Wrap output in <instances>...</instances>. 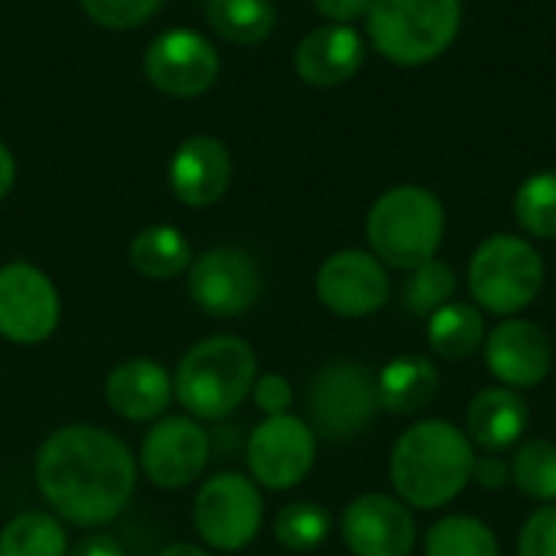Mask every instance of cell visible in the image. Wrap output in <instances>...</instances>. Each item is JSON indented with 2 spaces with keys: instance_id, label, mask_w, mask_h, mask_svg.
I'll list each match as a JSON object with an SVG mask.
<instances>
[{
  "instance_id": "6da1fadb",
  "label": "cell",
  "mask_w": 556,
  "mask_h": 556,
  "mask_svg": "<svg viewBox=\"0 0 556 556\" xmlns=\"http://www.w3.org/2000/svg\"><path fill=\"white\" fill-rule=\"evenodd\" d=\"M33 472L52 515L78 528L111 525L137 489L134 453L121 437L94 424L52 430L36 453Z\"/></svg>"
},
{
  "instance_id": "7a4b0ae2",
  "label": "cell",
  "mask_w": 556,
  "mask_h": 556,
  "mask_svg": "<svg viewBox=\"0 0 556 556\" xmlns=\"http://www.w3.org/2000/svg\"><path fill=\"white\" fill-rule=\"evenodd\" d=\"M476 446L450 420L430 417L407 427L391 450L388 476L394 495L417 511H440L456 502L472 482Z\"/></svg>"
},
{
  "instance_id": "3957f363",
  "label": "cell",
  "mask_w": 556,
  "mask_h": 556,
  "mask_svg": "<svg viewBox=\"0 0 556 556\" xmlns=\"http://www.w3.org/2000/svg\"><path fill=\"white\" fill-rule=\"evenodd\" d=\"M257 381V355L241 336L199 339L173 371L176 401L195 420H225L248 397Z\"/></svg>"
},
{
  "instance_id": "277c9868",
  "label": "cell",
  "mask_w": 556,
  "mask_h": 556,
  "mask_svg": "<svg viewBox=\"0 0 556 556\" xmlns=\"http://www.w3.org/2000/svg\"><path fill=\"white\" fill-rule=\"evenodd\" d=\"M371 254L394 270H414L437 257L446 235V208L427 186H394L375 199L365 218Z\"/></svg>"
},
{
  "instance_id": "5b68a950",
  "label": "cell",
  "mask_w": 556,
  "mask_h": 556,
  "mask_svg": "<svg viewBox=\"0 0 556 556\" xmlns=\"http://www.w3.org/2000/svg\"><path fill=\"white\" fill-rule=\"evenodd\" d=\"M368 20L371 46L394 65L440 59L463 29V0H375Z\"/></svg>"
},
{
  "instance_id": "8992f818",
  "label": "cell",
  "mask_w": 556,
  "mask_h": 556,
  "mask_svg": "<svg viewBox=\"0 0 556 556\" xmlns=\"http://www.w3.org/2000/svg\"><path fill=\"white\" fill-rule=\"evenodd\" d=\"M544 257L521 235H492L469 257V293L482 313L518 316L544 290Z\"/></svg>"
},
{
  "instance_id": "52a82bcc",
  "label": "cell",
  "mask_w": 556,
  "mask_h": 556,
  "mask_svg": "<svg viewBox=\"0 0 556 556\" xmlns=\"http://www.w3.org/2000/svg\"><path fill=\"white\" fill-rule=\"evenodd\" d=\"M378 414V375L355 358L323 365L306 384V424L316 437L332 443L355 440L371 430Z\"/></svg>"
},
{
  "instance_id": "ba28073f",
  "label": "cell",
  "mask_w": 556,
  "mask_h": 556,
  "mask_svg": "<svg viewBox=\"0 0 556 556\" xmlns=\"http://www.w3.org/2000/svg\"><path fill=\"white\" fill-rule=\"evenodd\" d=\"M192 525L208 551H244L264 525L261 485L241 472H218L205 479L192 502Z\"/></svg>"
},
{
  "instance_id": "9c48e42d",
  "label": "cell",
  "mask_w": 556,
  "mask_h": 556,
  "mask_svg": "<svg viewBox=\"0 0 556 556\" xmlns=\"http://www.w3.org/2000/svg\"><path fill=\"white\" fill-rule=\"evenodd\" d=\"M248 472L261 489H296L316 466V433L303 417H264L244 446Z\"/></svg>"
},
{
  "instance_id": "30bf717a",
  "label": "cell",
  "mask_w": 556,
  "mask_h": 556,
  "mask_svg": "<svg viewBox=\"0 0 556 556\" xmlns=\"http://www.w3.org/2000/svg\"><path fill=\"white\" fill-rule=\"evenodd\" d=\"M261 267L244 248L218 244L189 264V296L205 316H244L261 300Z\"/></svg>"
},
{
  "instance_id": "8fae6325",
  "label": "cell",
  "mask_w": 556,
  "mask_h": 556,
  "mask_svg": "<svg viewBox=\"0 0 556 556\" xmlns=\"http://www.w3.org/2000/svg\"><path fill=\"white\" fill-rule=\"evenodd\" d=\"M62 316L59 290L36 264L13 261L0 267V336L13 345L46 342Z\"/></svg>"
},
{
  "instance_id": "7c38bea8",
  "label": "cell",
  "mask_w": 556,
  "mask_h": 556,
  "mask_svg": "<svg viewBox=\"0 0 556 556\" xmlns=\"http://www.w3.org/2000/svg\"><path fill=\"white\" fill-rule=\"evenodd\" d=\"M316 300L342 319L375 316L391 300L388 267L362 248L336 251L316 270Z\"/></svg>"
},
{
  "instance_id": "4fadbf2b",
  "label": "cell",
  "mask_w": 556,
  "mask_h": 556,
  "mask_svg": "<svg viewBox=\"0 0 556 556\" xmlns=\"http://www.w3.org/2000/svg\"><path fill=\"white\" fill-rule=\"evenodd\" d=\"M212 456V440L195 417H163L153 420L140 443V472L156 489H186L202 479Z\"/></svg>"
},
{
  "instance_id": "5bb4252c",
  "label": "cell",
  "mask_w": 556,
  "mask_h": 556,
  "mask_svg": "<svg viewBox=\"0 0 556 556\" xmlns=\"http://www.w3.org/2000/svg\"><path fill=\"white\" fill-rule=\"evenodd\" d=\"M222 59L215 46L195 29H166L160 33L143 55L147 81L169 98H195L215 85Z\"/></svg>"
},
{
  "instance_id": "9a60e30c",
  "label": "cell",
  "mask_w": 556,
  "mask_h": 556,
  "mask_svg": "<svg viewBox=\"0 0 556 556\" xmlns=\"http://www.w3.org/2000/svg\"><path fill=\"white\" fill-rule=\"evenodd\" d=\"M482 355L489 375L511 391L541 388L554 371L551 336L525 316H508L495 329H489Z\"/></svg>"
},
{
  "instance_id": "2e32d148",
  "label": "cell",
  "mask_w": 556,
  "mask_h": 556,
  "mask_svg": "<svg viewBox=\"0 0 556 556\" xmlns=\"http://www.w3.org/2000/svg\"><path fill=\"white\" fill-rule=\"evenodd\" d=\"M342 541L352 556H410L417 547L414 511L384 492H365L342 511Z\"/></svg>"
},
{
  "instance_id": "e0dca14e",
  "label": "cell",
  "mask_w": 556,
  "mask_h": 556,
  "mask_svg": "<svg viewBox=\"0 0 556 556\" xmlns=\"http://www.w3.org/2000/svg\"><path fill=\"white\" fill-rule=\"evenodd\" d=\"M231 153L218 137L199 134L176 147L169 160V189L189 208L215 205L231 186Z\"/></svg>"
},
{
  "instance_id": "ac0fdd59",
  "label": "cell",
  "mask_w": 556,
  "mask_h": 556,
  "mask_svg": "<svg viewBox=\"0 0 556 556\" xmlns=\"http://www.w3.org/2000/svg\"><path fill=\"white\" fill-rule=\"evenodd\" d=\"M365 62V39L355 26L323 23L309 29L293 55L296 75L316 88H336L358 75Z\"/></svg>"
},
{
  "instance_id": "d6986e66",
  "label": "cell",
  "mask_w": 556,
  "mask_h": 556,
  "mask_svg": "<svg viewBox=\"0 0 556 556\" xmlns=\"http://www.w3.org/2000/svg\"><path fill=\"white\" fill-rule=\"evenodd\" d=\"M173 375L153 358H127L104 381L108 407L130 424H150L173 404Z\"/></svg>"
},
{
  "instance_id": "ffe728a7",
  "label": "cell",
  "mask_w": 556,
  "mask_h": 556,
  "mask_svg": "<svg viewBox=\"0 0 556 556\" xmlns=\"http://www.w3.org/2000/svg\"><path fill=\"white\" fill-rule=\"evenodd\" d=\"M531 424V407L521 391L492 384L482 388L466 410V437L482 453L515 450Z\"/></svg>"
},
{
  "instance_id": "44dd1931",
  "label": "cell",
  "mask_w": 556,
  "mask_h": 556,
  "mask_svg": "<svg viewBox=\"0 0 556 556\" xmlns=\"http://www.w3.org/2000/svg\"><path fill=\"white\" fill-rule=\"evenodd\" d=\"M440 394V371L427 355H397L378 371L381 410L394 417L424 414Z\"/></svg>"
},
{
  "instance_id": "7402d4cb",
  "label": "cell",
  "mask_w": 556,
  "mask_h": 556,
  "mask_svg": "<svg viewBox=\"0 0 556 556\" xmlns=\"http://www.w3.org/2000/svg\"><path fill=\"white\" fill-rule=\"evenodd\" d=\"M489 336L485 313L476 303L450 300L427 319V342L430 352L443 362H469L482 352Z\"/></svg>"
},
{
  "instance_id": "603a6c76",
  "label": "cell",
  "mask_w": 556,
  "mask_h": 556,
  "mask_svg": "<svg viewBox=\"0 0 556 556\" xmlns=\"http://www.w3.org/2000/svg\"><path fill=\"white\" fill-rule=\"evenodd\" d=\"M127 261L140 277L150 280H173L192 264V248L186 235L173 225H150L134 235L127 248Z\"/></svg>"
},
{
  "instance_id": "cb8c5ba5",
  "label": "cell",
  "mask_w": 556,
  "mask_h": 556,
  "mask_svg": "<svg viewBox=\"0 0 556 556\" xmlns=\"http://www.w3.org/2000/svg\"><path fill=\"white\" fill-rule=\"evenodd\" d=\"M208 26L235 46H257L277 26L274 0H208L205 3Z\"/></svg>"
},
{
  "instance_id": "d4e9b609",
  "label": "cell",
  "mask_w": 556,
  "mask_h": 556,
  "mask_svg": "<svg viewBox=\"0 0 556 556\" xmlns=\"http://www.w3.org/2000/svg\"><path fill=\"white\" fill-rule=\"evenodd\" d=\"M0 556H68V534L52 511H20L0 531Z\"/></svg>"
},
{
  "instance_id": "484cf974",
  "label": "cell",
  "mask_w": 556,
  "mask_h": 556,
  "mask_svg": "<svg viewBox=\"0 0 556 556\" xmlns=\"http://www.w3.org/2000/svg\"><path fill=\"white\" fill-rule=\"evenodd\" d=\"M424 556H502L498 534L476 515H446L430 525Z\"/></svg>"
},
{
  "instance_id": "4316f807",
  "label": "cell",
  "mask_w": 556,
  "mask_h": 556,
  "mask_svg": "<svg viewBox=\"0 0 556 556\" xmlns=\"http://www.w3.org/2000/svg\"><path fill=\"white\" fill-rule=\"evenodd\" d=\"M511 482L518 492L538 505H556V443L554 440H528L511 456Z\"/></svg>"
},
{
  "instance_id": "83f0119b",
  "label": "cell",
  "mask_w": 556,
  "mask_h": 556,
  "mask_svg": "<svg viewBox=\"0 0 556 556\" xmlns=\"http://www.w3.org/2000/svg\"><path fill=\"white\" fill-rule=\"evenodd\" d=\"M515 222L538 241H556V169L531 173L515 192Z\"/></svg>"
},
{
  "instance_id": "f1b7e54d",
  "label": "cell",
  "mask_w": 556,
  "mask_h": 556,
  "mask_svg": "<svg viewBox=\"0 0 556 556\" xmlns=\"http://www.w3.org/2000/svg\"><path fill=\"white\" fill-rule=\"evenodd\" d=\"M332 534V515L319 502H290L277 511L274 538L290 554H313Z\"/></svg>"
},
{
  "instance_id": "f546056e",
  "label": "cell",
  "mask_w": 556,
  "mask_h": 556,
  "mask_svg": "<svg viewBox=\"0 0 556 556\" xmlns=\"http://www.w3.org/2000/svg\"><path fill=\"white\" fill-rule=\"evenodd\" d=\"M456 270L440 261V257H430L424 261L420 267L407 270V280H404V290H401V300H404V309L417 319H430L440 306H446L450 300H456Z\"/></svg>"
},
{
  "instance_id": "4dcf8cb0",
  "label": "cell",
  "mask_w": 556,
  "mask_h": 556,
  "mask_svg": "<svg viewBox=\"0 0 556 556\" xmlns=\"http://www.w3.org/2000/svg\"><path fill=\"white\" fill-rule=\"evenodd\" d=\"M88 20H94L104 29H134L143 26L163 0H78Z\"/></svg>"
},
{
  "instance_id": "1f68e13d",
  "label": "cell",
  "mask_w": 556,
  "mask_h": 556,
  "mask_svg": "<svg viewBox=\"0 0 556 556\" xmlns=\"http://www.w3.org/2000/svg\"><path fill=\"white\" fill-rule=\"evenodd\" d=\"M518 556H556V505H541L528 515L518 534Z\"/></svg>"
},
{
  "instance_id": "d6a6232c",
  "label": "cell",
  "mask_w": 556,
  "mask_h": 556,
  "mask_svg": "<svg viewBox=\"0 0 556 556\" xmlns=\"http://www.w3.org/2000/svg\"><path fill=\"white\" fill-rule=\"evenodd\" d=\"M251 397L257 404V410L264 417H280V414H290V404H293V384L277 375V371H267V375H257L254 388H251Z\"/></svg>"
},
{
  "instance_id": "836d02e7",
  "label": "cell",
  "mask_w": 556,
  "mask_h": 556,
  "mask_svg": "<svg viewBox=\"0 0 556 556\" xmlns=\"http://www.w3.org/2000/svg\"><path fill=\"white\" fill-rule=\"evenodd\" d=\"M472 482L482 485L485 492H502V489L511 482V466H508V459H502V453H482V456H476Z\"/></svg>"
},
{
  "instance_id": "e575fe53",
  "label": "cell",
  "mask_w": 556,
  "mask_h": 556,
  "mask_svg": "<svg viewBox=\"0 0 556 556\" xmlns=\"http://www.w3.org/2000/svg\"><path fill=\"white\" fill-rule=\"evenodd\" d=\"M371 3L375 0H313L316 13L329 23H342V26H352L355 20H365L371 13Z\"/></svg>"
},
{
  "instance_id": "d590c367",
  "label": "cell",
  "mask_w": 556,
  "mask_h": 556,
  "mask_svg": "<svg viewBox=\"0 0 556 556\" xmlns=\"http://www.w3.org/2000/svg\"><path fill=\"white\" fill-rule=\"evenodd\" d=\"M68 556H127L124 544L111 534H88L75 547H68Z\"/></svg>"
},
{
  "instance_id": "8d00e7d4",
  "label": "cell",
  "mask_w": 556,
  "mask_h": 556,
  "mask_svg": "<svg viewBox=\"0 0 556 556\" xmlns=\"http://www.w3.org/2000/svg\"><path fill=\"white\" fill-rule=\"evenodd\" d=\"M13 179H16L13 153L7 150V143H0V202H3V199H7V192L13 189Z\"/></svg>"
},
{
  "instance_id": "74e56055",
  "label": "cell",
  "mask_w": 556,
  "mask_h": 556,
  "mask_svg": "<svg viewBox=\"0 0 556 556\" xmlns=\"http://www.w3.org/2000/svg\"><path fill=\"white\" fill-rule=\"evenodd\" d=\"M156 556H212V551H205V547H199V544L176 541V544H166Z\"/></svg>"
}]
</instances>
